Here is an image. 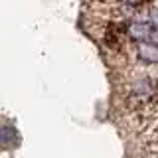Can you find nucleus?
Instances as JSON below:
<instances>
[{"label":"nucleus","instance_id":"39448f33","mask_svg":"<svg viewBox=\"0 0 158 158\" xmlns=\"http://www.w3.org/2000/svg\"><path fill=\"white\" fill-rule=\"evenodd\" d=\"M148 22L152 24L154 30H158V6H152L148 10Z\"/></svg>","mask_w":158,"mask_h":158},{"label":"nucleus","instance_id":"f257e3e1","mask_svg":"<svg viewBox=\"0 0 158 158\" xmlns=\"http://www.w3.org/2000/svg\"><path fill=\"white\" fill-rule=\"evenodd\" d=\"M123 34L127 40L132 44H142V42H152L154 36V28L150 22H142V20H131L123 26Z\"/></svg>","mask_w":158,"mask_h":158},{"label":"nucleus","instance_id":"20e7f679","mask_svg":"<svg viewBox=\"0 0 158 158\" xmlns=\"http://www.w3.org/2000/svg\"><path fill=\"white\" fill-rule=\"evenodd\" d=\"M109 6H123V8H142L148 0H101Z\"/></svg>","mask_w":158,"mask_h":158},{"label":"nucleus","instance_id":"f03ea898","mask_svg":"<svg viewBox=\"0 0 158 158\" xmlns=\"http://www.w3.org/2000/svg\"><path fill=\"white\" fill-rule=\"evenodd\" d=\"M135 53L142 63L156 65L158 63V44L156 42H142L135 46Z\"/></svg>","mask_w":158,"mask_h":158},{"label":"nucleus","instance_id":"7ed1b4c3","mask_svg":"<svg viewBox=\"0 0 158 158\" xmlns=\"http://www.w3.org/2000/svg\"><path fill=\"white\" fill-rule=\"evenodd\" d=\"M18 142V135L12 127L0 125V148H12Z\"/></svg>","mask_w":158,"mask_h":158}]
</instances>
